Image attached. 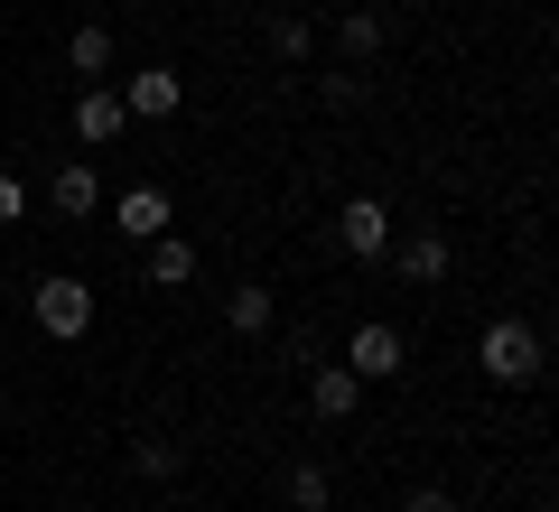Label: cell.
I'll use <instances>...</instances> for the list:
<instances>
[{
  "instance_id": "cell-1",
  "label": "cell",
  "mask_w": 559,
  "mask_h": 512,
  "mask_svg": "<svg viewBox=\"0 0 559 512\" xmlns=\"http://www.w3.org/2000/svg\"><path fill=\"white\" fill-rule=\"evenodd\" d=\"M476 364H485L495 392H532L540 382V326L532 317H495V326L476 335Z\"/></svg>"
},
{
  "instance_id": "cell-2",
  "label": "cell",
  "mask_w": 559,
  "mask_h": 512,
  "mask_svg": "<svg viewBox=\"0 0 559 512\" xmlns=\"http://www.w3.org/2000/svg\"><path fill=\"white\" fill-rule=\"evenodd\" d=\"M28 317H38L47 335H57V345H75L84 326H94V289H84V279H38V298H28Z\"/></svg>"
},
{
  "instance_id": "cell-3",
  "label": "cell",
  "mask_w": 559,
  "mask_h": 512,
  "mask_svg": "<svg viewBox=\"0 0 559 512\" xmlns=\"http://www.w3.org/2000/svg\"><path fill=\"white\" fill-rule=\"evenodd\" d=\"M336 242H345L355 261H382V252H392V205H382V197H355V205L336 215Z\"/></svg>"
},
{
  "instance_id": "cell-4",
  "label": "cell",
  "mask_w": 559,
  "mask_h": 512,
  "mask_svg": "<svg viewBox=\"0 0 559 512\" xmlns=\"http://www.w3.org/2000/svg\"><path fill=\"white\" fill-rule=\"evenodd\" d=\"M392 271H401V279H419V289H439V279L457 271V242H448L439 224H429V234H411V242H392Z\"/></svg>"
},
{
  "instance_id": "cell-5",
  "label": "cell",
  "mask_w": 559,
  "mask_h": 512,
  "mask_svg": "<svg viewBox=\"0 0 559 512\" xmlns=\"http://www.w3.org/2000/svg\"><path fill=\"white\" fill-rule=\"evenodd\" d=\"M178 103H187L178 66H140V75H131V94H121V112H131V121H168Z\"/></svg>"
},
{
  "instance_id": "cell-6",
  "label": "cell",
  "mask_w": 559,
  "mask_h": 512,
  "mask_svg": "<svg viewBox=\"0 0 559 512\" xmlns=\"http://www.w3.org/2000/svg\"><path fill=\"white\" fill-rule=\"evenodd\" d=\"M345 373H355V382L401 373V326H355V355H345Z\"/></svg>"
},
{
  "instance_id": "cell-7",
  "label": "cell",
  "mask_w": 559,
  "mask_h": 512,
  "mask_svg": "<svg viewBox=\"0 0 559 512\" xmlns=\"http://www.w3.org/2000/svg\"><path fill=\"white\" fill-rule=\"evenodd\" d=\"M355 401H364V382L345 373V364H318V373H308V410L318 419H355Z\"/></svg>"
},
{
  "instance_id": "cell-8",
  "label": "cell",
  "mask_w": 559,
  "mask_h": 512,
  "mask_svg": "<svg viewBox=\"0 0 559 512\" xmlns=\"http://www.w3.org/2000/svg\"><path fill=\"white\" fill-rule=\"evenodd\" d=\"M131 131V112H121V94H103V84H84L75 94V140H121Z\"/></svg>"
},
{
  "instance_id": "cell-9",
  "label": "cell",
  "mask_w": 559,
  "mask_h": 512,
  "mask_svg": "<svg viewBox=\"0 0 559 512\" xmlns=\"http://www.w3.org/2000/svg\"><path fill=\"white\" fill-rule=\"evenodd\" d=\"M336 38H345V57H355V66H373L392 28H382V10H364V0H345V28H336Z\"/></svg>"
},
{
  "instance_id": "cell-10",
  "label": "cell",
  "mask_w": 559,
  "mask_h": 512,
  "mask_svg": "<svg viewBox=\"0 0 559 512\" xmlns=\"http://www.w3.org/2000/svg\"><path fill=\"white\" fill-rule=\"evenodd\" d=\"M112 215H121V234H131V242H150V234H168V197H159V187H131V197H121Z\"/></svg>"
},
{
  "instance_id": "cell-11",
  "label": "cell",
  "mask_w": 559,
  "mask_h": 512,
  "mask_svg": "<svg viewBox=\"0 0 559 512\" xmlns=\"http://www.w3.org/2000/svg\"><path fill=\"white\" fill-rule=\"evenodd\" d=\"M66 66H75L84 84H94V75H112V28H103V20H84L75 38H66Z\"/></svg>"
},
{
  "instance_id": "cell-12",
  "label": "cell",
  "mask_w": 559,
  "mask_h": 512,
  "mask_svg": "<svg viewBox=\"0 0 559 512\" xmlns=\"http://www.w3.org/2000/svg\"><path fill=\"white\" fill-rule=\"evenodd\" d=\"M94 205H103V178L84 168V158H66L57 168V215H94Z\"/></svg>"
},
{
  "instance_id": "cell-13",
  "label": "cell",
  "mask_w": 559,
  "mask_h": 512,
  "mask_svg": "<svg viewBox=\"0 0 559 512\" xmlns=\"http://www.w3.org/2000/svg\"><path fill=\"white\" fill-rule=\"evenodd\" d=\"M224 326H234V335H271V289H261V279H242V289L224 298Z\"/></svg>"
},
{
  "instance_id": "cell-14",
  "label": "cell",
  "mask_w": 559,
  "mask_h": 512,
  "mask_svg": "<svg viewBox=\"0 0 559 512\" xmlns=\"http://www.w3.org/2000/svg\"><path fill=\"white\" fill-rule=\"evenodd\" d=\"M150 279H159V289H178V279H197V252H187L178 234H150Z\"/></svg>"
},
{
  "instance_id": "cell-15",
  "label": "cell",
  "mask_w": 559,
  "mask_h": 512,
  "mask_svg": "<svg viewBox=\"0 0 559 512\" xmlns=\"http://www.w3.org/2000/svg\"><path fill=\"white\" fill-rule=\"evenodd\" d=\"M326 503H336L326 466H318V456H299V466H289V512H326Z\"/></svg>"
},
{
  "instance_id": "cell-16",
  "label": "cell",
  "mask_w": 559,
  "mask_h": 512,
  "mask_svg": "<svg viewBox=\"0 0 559 512\" xmlns=\"http://www.w3.org/2000/svg\"><path fill=\"white\" fill-rule=\"evenodd\" d=\"M187 456H178V438H131V475H150V485H168Z\"/></svg>"
},
{
  "instance_id": "cell-17",
  "label": "cell",
  "mask_w": 559,
  "mask_h": 512,
  "mask_svg": "<svg viewBox=\"0 0 559 512\" xmlns=\"http://www.w3.org/2000/svg\"><path fill=\"white\" fill-rule=\"evenodd\" d=\"M308 47H318V28H308V20H271V57L280 66H299Z\"/></svg>"
},
{
  "instance_id": "cell-18",
  "label": "cell",
  "mask_w": 559,
  "mask_h": 512,
  "mask_svg": "<svg viewBox=\"0 0 559 512\" xmlns=\"http://www.w3.org/2000/svg\"><path fill=\"white\" fill-rule=\"evenodd\" d=\"M364 103V75H326V112H355Z\"/></svg>"
},
{
  "instance_id": "cell-19",
  "label": "cell",
  "mask_w": 559,
  "mask_h": 512,
  "mask_svg": "<svg viewBox=\"0 0 559 512\" xmlns=\"http://www.w3.org/2000/svg\"><path fill=\"white\" fill-rule=\"evenodd\" d=\"M401 512H457V493H448V485H419V493H411Z\"/></svg>"
},
{
  "instance_id": "cell-20",
  "label": "cell",
  "mask_w": 559,
  "mask_h": 512,
  "mask_svg": "<svg viewBox=\"0 0 559 512\" xmlns=\"http://www.w3.org/2000/svg\"><path fill=\"white\" fill-rule=\"evenodd\" d=\"M20 215H28V187H20V178H0V224H20Z\"/></svg>"
}]
</instances>
